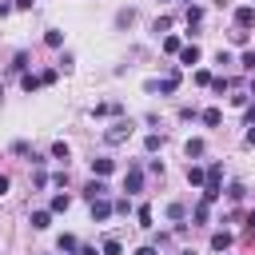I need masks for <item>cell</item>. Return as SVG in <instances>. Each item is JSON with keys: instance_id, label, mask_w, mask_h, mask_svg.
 <instances>
[{"instance_id": "cell-1", "label": "cell", "mask_w": 255, "mask_h": 255, "mask_svg": "<svg viewBox=\"0 0 255 255\" xmlns=\"http://www.w3.org/2000/svg\"><path fill=\"white\" fill-rule=\"evenodd\" d=\"M251 24H255V8H235V28L247 32Z\"/></svg>"}, {"instance_id": "cell-2", "label": "cell", "mask_w": 255, "mask_h": 255, "mask_svg": "<svg viewBox=\"0 0 255 255\" xmlns=\"http://www.w3.org/2000/svg\"><path fill=\"white\" fill-rule=\"evenodd\" d=\"M128 131H131V124H128V120H120V124H112V128H108V135H104V139H108V143H120Z\"/></svg>"}, {"instance_id": "cell-3", "label": "cell", "mask_w": 255, "mask_h": 255, "mask_svg": "<svg viewBox=\"0 0 255 255\" xmlns=\"http://www.w3.org/2000/svg\"><path fill=\"white\" fill-rule=\"evenodd\" d=\"M84 195H88V199L96 203V199H104V195H108V183H104V179H92V183L84 187Z\"/></svg>"}, {"instance_id": "cell-4", "label": "cell", "mask_w": 255, "mask_h": 255, "mask_svg": "<svg viewBox=\"0 0 255 255\" xmlns=\"http://www.w3.org/2000/svg\"><path fill=\"white\" fill-rule=\"evenodd\" d=\"M124 187H128V191H139V187H143V175H139V167H135V163H131V171L124 175Z\"/></svg>"}, {"instance_id": "cell-5", "label": "cell", "mask_w": 255, "mask_h": 255, "mask_svg": "<svg viewBox=\"0 0 255 255\" xmlns=\"http://www.w3.org/2000/svg\"><path fill=\"white\" fill-rule=\"evenodd\" d=\"M112 167H116V163H112L108 155H96V159H92V171H96V175H108Z\"/></svg>"}, {"instance_id": "cell-6", "label": "cell", "mask_w": 255, "mask_h": 255, "mask_svg": "<svg viewBox=\"0 0 255 255\" xmlns=\"http://www.w3.org/2000/svg\"><path fill=\"white\" fill-rule=\"evenodd\" d=\"M108 215H112V203L108 199H96L92 203V219H108Z\"/></svg>"}, {"instance_id": "cell-7", "label": "cell", "mask_w": 255, "mask_h": 255, "mask_svg": "<svg viewBox=\"0 0 255 255\" xmlns=\"http://www.w3.org/2000/svg\"><path fill=\"white\" fill-rule=\"evenodd\" d=\"M48 223H52V211H32V227L36 231H44Z\"/></svg>"}, {"instance_id": "cell-8", "label": "cell", "mask_w": 255, "mask_h": 255, "mask_svg": "<svg viewBox=\"0 0 255 255\" xmlns=\"http://www.w3.org/2000/svg\"><path fill=\"white\" fill-rule=\"evenodd\" d=\"M211 247H215V251H227V247H231V235H227V231H215V235H211Z\"/></svg>"}, {"instance_id": "cell-9", "label": "cell", "mask_w": 255, "mask_h": 255, "mask_svg": "<svg viewBox=\"0 0 255 255\" xmlns=\"http://www.w3.org/2000/svg\"><path fill=\"white\" fill-rule=\"evenodd\" d=\"M179 60H183V64H195V60H199V48H195V44H191V48H179Z\"/></svg>"}, {"instance_id": "cell-10", "label": "cell", "mask_w": 255, "mask_h": 255, "mask_svg": "<svg viewBox=\"0 0 255 255\" xmlns=\"http://www.w3.org/2000/svg\"><path fill=\"white\" fill-rule=\"evenodd\" d=\"M219 120H223L219 108H207V112H203V124H207V128H219Z\"/></svg>"}, {"instance_id": "cell-11", "label": "cell", "mask_w": 255, "mask_h": 255, "mask_svg": "<svg viewBox=\"0 0 255 255\" xmlns=\"http://www.w3.org/2000/svg\"><path fill=\"white\" fill-rule=\"evenodd\" d=\"M187 183H207V175H203V167H195V163H191V167H187Z\"/></svg>"}, {"instance_id": "cell-12", "label": "cell", "mask_w": 255, "mask_h": 255, "mask_svg": "<svg viewBox=\"0 0 255 255\" xmlns=\"http://www.w3.org/2000/svg\"><path fill=\"white\" fill-rule=\"evenodd\" d=\"M68 207H72L68 195H52V211H68Z\"/></svg>"}, {"instance_id": "cell-13", "label": "cell", "mask_w": 255, "mask_h": 255, "mask_svg": "<svg viewBox=\"0 0 255 255\" xmlns=\"http://www.w3.org/2000/svg\"><path fill=\"white\" fill-rule=\"evenodd\" d=\"M20 84H24V92H36V88H40V84H44V80H40V76H24V80H20Z\"/></svg>"}, {"instance_id": "cell-14", "label": "cell", "mask_w": 255, "mask_h": 255, "mask_svg": "<svg viewBox=\"0 0 255 255\" xmlns=\"http://www.w3.org/2000/svg\"><path fill=\"white\" fill-rule=\"evenodd\" d=\"M191 155H203V139H187V159Z\"/></svg>"}, {"instance_id": "cell-15", "label": "cell", "mask_w": 255, "mask_h": 255, "mask_svg": "<svg viewBox=\"0 0 255 255\" xmlns=\"http://www.w3.org/2000/svg\"><path fill=\"white\" fill-rule=\"evenodd\" d=\"M80 243H76V235H60V251H76Z\"/></svg>"}, {"instance_id": "cell-16", "label": "cell", "mask_w": 255, "mask_h": 255, "mask_svg": "<svg viewBox=\"0 0 255 255\" xmlns=\"http://www.w3.org/2000/svg\"><path fill=\"white\" fill-rule=\"evenodd\" d=\"M179 48H183L179 36H167V40H163V52H179Z\"/></svg>"}, {"instance_id": "cell-17", "label": "cell", "mask_w": 255, "mask_h": 255, "mask_svg": "<svg viewBox=\"0 0 255 255\" xmlns=\"http://www.w3.org/2000/svg\"><path fill=\"white\" fill-rule=\"evenodd\" d=\"M52 155H56V159H68V143H64V139H60V143H52Z\"/></svg>"}, {"instance_id": "cell-18", "label": "cell", "mask_w": 255, "mask_h": 255, "mask_svg": "<svg viewBox=\"0 0 255 255\" xmlns=\"http://www.w3.org/2000/svg\"><path fill=\"white\" fill-rule=\"evenodd\" d=\"M104 255H120V239H104Z\"/></svg>"}, {"instance_id": "cell-19", "label": "cell", "mask_w": 255, "mask_h": 255, "mask_svg": "<svg viewBox=\"0 0 255 255\" xmlns=\"http://www.w3.org/2000/svg\"><path fill=\"white\" fill-rule=\"evenodd\" d=\"M243 68H247V72H255V48H247V52H243Z\"/></svg>"}, {"instance_id": "cell-20", "label": "cell", "mask_w": 255, "mask_h": 255, "mask_svg": "<svg viewBox=\"0 0 255 255\" xmlns=\"http://www.w3.org/2000/svg\"><path fill=\"white\" fill-rule=\"evenodd\" d=\"M203 20V8H187V24H199Z\"/></svg>"}, {"instance_id": "cell-21", "label": "cell", "mask_w": 255, "mask_h": 255, "mask_svg": "<svg viewBox=\"0 0 255 255\" xmlns=\"http://www.w3.org/2000/svg\"><path fill=\"white\" fill-rule=\"evenodd\" d=\"M139 223H143V227H151V207H147V203L139 207Z\"/></svg>"}, {"instance_id": "cell-22", "label": "cell", "mask_w": 255, "mask_h": 255, "mask_svg": "<svg viewBox=\"0 0 255 255\" xmlns=\"http://www.w3.org/2000/svg\"><path fill=\"white\" fill-rule=\"evenodd\" d=\"M4 191H8V175H0V195H4Z\"/></svg>"}, {"instance_id": "cell-23", "label": "cell", "mask_w": 255, "mask_h": 255, "mask_svg": "<svg viewBox=\"0 0 255 255\" xmlns=\"http://www.w3.org/2000/svg\"><path fill=\"white\" fill-rule=\"evenodd\" d=\"M32 4H36V0H16V8H32Z\"/></svg>"}, {"instance_id": "cell-24", "label": "cell", "mask_w": 255, "mask_h": 255, "mask_svg": "<svg viewBox=\"0 0 255 255\" xmlns=\"http://www.w3.org/2000/svg\"><path fill=\"white\" fill-rule=\"evenodd\" d=\"M247 143H255V124H251V128H247Z\"/></svg>"}, {"instance_id": "cell-25", "label": "cell", "mask_w": 255, "mask_h": 255, "mask_svg": "<svg viewBox=\"0 0 255 255\" xmlns=\"http://www.w3.org/2000/svg\"><path fill=\"white\" fill-rule=\"evenodd\" d=\"M135 255H155V247H139V251H135Z\"/></svg>"}, {"instance_id": "cell-26", "label": "cell", "mask_w": 255, "mask_h": 255, "mask_svg": "<svg viewBox=\"0 0 255 255\" xmlns=\"http://www.w3.org/2000/svg\"><path fill=\"white\" fill-rule=\"evenodd\" d=\"M247 231H251V235H255V211H251V219H247Z\"/></svg>"}, {"instance_id": "cell-27", "label": "cell", "mask_w": 255, "mask_h": 255, "mask_svg": "<svg viewBox=\"0 0 255 255\" xmlns=\"http://www.w3.org/2000/svg\"><path fill=\"white\" fill-rule=\"evenodd\" d=\"M80 255H96V247H84V251H80Z\"/></svg>"}, {"instance_id": "cell-28", "label": "cell", "mask_w": 255, "mask_h": 255, "mask_svg": "<svg viewBox=\"0 0 255 255\" xmlns=\"http://www.w3.org/2000/svg\"><path fill=\"white\" fill-rule=\"evenodd\" d=\"M251 96H255V80H251Z\"/></svg>"}]
</instances>
